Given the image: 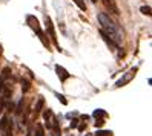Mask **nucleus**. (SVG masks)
<instances>
[{"label": "nucleus", "instance_id": "nucleus-6", "mask_svg": "<svg viewBox=\"0 0 152 136\" xmlns=\"http://www.w3.org/2000/svg\"><path fill=\"white\" fill-rule=\"evenodd\" d=\"M11 95H12V87H11V89L6 87L5 92H3V95H2V98H0V112H3V107H5V104L8 103V99H10Z\"/></svg>", "mask_w": 152, "mask_h": 136}, {"label": "nucleus", "instance_id": "nucleus-2", "mask_svg": "<svg viewBox=\"0 0 152 136\" xmlns=\"http://www.w3.org/2000/svg\"><path fill=\"white\" fill-rule=\"evenodd\" d=\"M26 22H28V25H29V28L39 35V38H40V41L43 43V46L45 48H51V43H49V40L46 38V35H45V32L42 31V28H40V23H39V20L35 19L34 15H28L26 17Z\"/></svg>", "mask_w": 152, "mask_h": 136}, {"label": "nucleus", "instance_id": "nucleus-23", "mask_svg": "<svg viewBox=\"0 0 152 136\" xmlns=\"http://www.w3.org/2000/svg\"><path fill=\"white\" fill-rule=\"evenodd\" d=\"M78 127V132H83L85 129H86V124H80V125H77Z\"/></svg>", "mask_w": 152, "mask_h": 136}, {"label": "nucleus", "instance_id": "nucleus-22", "mask_svg": "<svg viewBox=\"0 0 152 136\" xmlns=\"http://www.w3.org/2000/svg\"><path fill=\"white\" fill-rule=\"evenodd\" d=\"M77 125H78V119H72V122H71V129H75Z\"/></svg>", "mask_w": 152, "mask_h": 136}, {"label": "nucleus", "instance_id": "nucleus-5", "mask_svg": "<svg viewBox=\"0 0 152 136\" xmlns=\"http://www.w3.org/2000/svg\"><path fill=\"white\" fill-rule=\"evenodd\" d=\"M103 5L106 6V9H109V12H112L114 15H118L120 11H118V6L115 3V0H102Z\"/></svg>", "mask_w": 152, "mask_h": 136}, {"label": "nucleus", "instance_id": "nucleus-8", "mask_svg": "<svg viewBox=\"0 0 152 136\" xmlns=\"http://www.w3.org/2000/svg\"><path fill=\"white\" fill-rule=\"evenodd\" d=\"M43 119H45V124H46V127L51 130V127H52V119H54V113H52V110H45L43 112Z\"/></svg>", "mask_w": 152, "mask_h": 136}, {"label": "nucleus", "instance_id": "nucleus-15", "mask_svg": "<svg viewBox=\"0 0 152 136\" xmlns=\"http://www.w3.org/2000/svg\"><path fill=\"white\" fill-rule=\"evenodd\" d=\"M74 3H75L82 11H86V3H85V0H74Z\"/></svg>", "mask_w": 152, "mask_h": 136}, {"label": "nucleus", "instance_id": "nucleus-4", "mask_svg": "<svg viewBox=\"0 0 152 136\" xmlns=\"http://www.w3.org/2000/svg\"><path fill=\"white\" fill-rule=\"evenodd\" d=\"M135 72H137V67H132V69L128 72V74H124V75H123L121 80L117 81V84H115V86H117V87H121V86H124L126 83H129V81H131L134 77H135Z\"/></svg>", "mask_w": 152, "mask_h": 136}, {"label": "nucleus", "instance_id": "nucleus-18", "mask_svg": "<svg viewBox=\"0 0 152 136\" xmlns=\"http://www.w3.org/2000/svg\"><path fill=\"white\" fill-rule=\"evenodd\" d=\"M95 127H103L104 125V118H95Z\"/></svg>", "mask_w": 152, "mask_h": 136}, {"label": "nucleus", "instance_id": "nucleus-16", "mask_svg": "<svg viewBox=\"0 0 152 136\" xmlns=\"http://www.w3.org/2000/svg\"><path fill=\"white\" fill-rule=\"evenodd\" d=\"M8 124H10V122H8V118L3 116L2 119H0V130H5L6 127H8Z\"/></svg>", "mask_w": 152, "mask_h": 136}, {"label": "nucleus", "instance_id": "nucleus-21", "mask_svg": "<svg viewBox=\"0 0 152 136\" xmlns=\"http://www.w3.org/2000/svg\"><path fill=\"white\" fill-rule=\"evenodd\" d=\"M56 96L58 98V101H60L61 104H63V106H66V104H68V101L65 99V96H63V95H60V93H56Z\"/></svg>", "mask_w": 152, "mask_h": 136}, {"label": "nucleus", "instance_id": "nucleus-11", "mask_svg": "<svg viewBox=\"0 0 152 136\" xmlns=\"http://www.w3.org/2000/svg\"><path fill=\"white\" fill-rule=\"evenodd\" d=\"M10 72H11V69H10V67H5V69L2 70V75H0V90L3 89V83L6 81L8 75H10Z\"/></svg>", "mask_w": 152, "mask_h": 136}, {"label": "nucleus", "instance_id": "nucleus-7", "mask_svg": "<svg viewBox=\"0 0 152 136\" xmlns=\"http://www.w3.org/2000/svg\"><path fill=\"white\" fill-rule=\"evenodd\" d=\"M56 72H57V75H58V78H60L61 83H65L68 78H71V74H68V70H66L65 67H61L60 64L56 66Z\"/></svg>", "mask_w": 152, "mask_h": 136}, {"label": "nucleus", "instance_id": "nucleus-14", "mask_svg": "<svg viewBox=\"0 0 152 136\" xmlns=\"http://www.w3.org/2000/svg\"><path fill=\"white\" fill-rule=\"evenodd\" d=\"M94 136H114V133L111 130H98Z\"/></svg>", "mask_w": 152, "mask_h": 136}, {"label": "nucleus", "instance_id": "nucleus-19", "mask_svg": "<svg viewBox=\"0 0 152 136\" xmlns=\"http://www.w3.org/2000/svg\"><path fill=\"white\" fill-rule=\"evenodd\" d=\"M22 110H23V99H20L19 106H17V109H15V113H17V115H20V113H22Z\"/></svg>", "mask_w": 152, "mask_h": 136}, {"label": "nucleus", "instance_id": "nucleus-13", "mask_svg": "<svg viewBox=\"0 0 152 136\" xmlns=\"http://www.w3.org/2000/svg\"><path fill=\"white\" fill-rule=\"evenodd\" d=\"M35 136H45V129L42 124H35Z\"/></svg>", "mask_w": 152, "mask_h": 136}, {"label": "nucleus", "instance_id": "nucleus-1", "mask_svg": "<svg viewBox=\"0 0 152 136\" xmlns=\"http://www.w3.org/2000/svg\"><path fill=\"white\" fill-rule=\"evenodd\" d=\"M98 22H100V25H102V31L108 35L114 43L120 44L123 41V31L120 29V26L115 23L108 14L100 12L98 14Z\"/></svg>", "mask_w": 152, "mask_h": 136}, {"label": "nucleus", "instance_id": "nucleus-20", "mask_svg": "<svg viewBox=\"0 0 152 136\" xmlns=\"http://www.w3.org/2000/svg\"><path fill=\"white\" fill-rule=\"evenodd\" d=\"M141 12L145 15H151V6H141Z\"/></svg>", "mask_w": 152, "mask_h": 136}, {"label": "nucleus", "instance_id": "nucleus-10", "mask_svg": "<svg viewBox=\"0 0 152 136\" xmlns=\"http://www.w3.org/2000/svg\"><path fill=\"white\" fill-rule=\"evenodd\" d=\"M100 35L103 37V40H104L106 43H108V46H111V49H112V51L118 49V44H117V43H114V41H112V40H111V38H109L108 35H106V34H104V32H103L102 29H100Z\"/></svg>", "mask_w": 152, "mask_h": 136}, {"label": "nucleus", "instance_id": "nucleus-12", "mask_svg": "<svg viewBox=\"0 0 152 136\" xmlns=\"http://www.w3.org/2000/svg\"><path fill=\"white\" fill-rule=\"evenodd\" d=\"M92 116H94V118H106L108 115H106V112H104V110H102V109H97V110H94Z\"/></svg>", "mask_w": 152, "mask_h": 136}, {"label": "nucleus", "instance_id": "nucleus-24", "mask_svg": "<svg viewBox=\"0 0 152 136\" xmlns=\"http://www.w3.org/2000/svg\"><path fill=\"white\" fill-rule=\"evenodd\" d=\"M26 136H31V130H29L28 133H26Z\"/></svg>", "mask_w": 152, "mask_h": 136}, {"label": "nucleus", "instance_id": "nucleus-9", "mask_svg": "<svg viewBox=\"0 0 152 136\" xmlns=\"http://www.w3.org/2000/svg\"><path fill=\"white\" fill-rule=\"evenodd\" d=\"M43 106H45V99L40 96L39 99H37V103H35V107H34V116L37 118L40 113H42V110H43Z\"/></svg>", "mask_w": 152, "mask_h": 136}, {"label": "nucleus", "instance_id": "nucleus-3", "mask_svg": "<svg viewBox=\"0 0 152 136\" xmlns=\"http://www.w3.org/2000/svg\"><path fill=\"white\" fill-rule=\"evenodd\" d=\"M45 25H46V31H48V34H49V37H51L52 43H54V44H56V48H57V49L60 51V44H58V41H57L56 29H54V25H52V20H51V17L45 15Z\"/></svg>", "mask_w": 152, "mask_h": 136}, {"label": "nucleus", "instance_id": "nucleus-17", "mask_svg": "<svg viewBox=\"0 0 152 136\" xmlns=\"http://www.w3.org/2000/svg\"><path fill=\"white\" fill-rule=\"evenodd\" d=\"M29 89H31L29 83H28V81H26V80H23V81H22V90H23V93H26V92H28Z\"/></svg>", "mask_w": 152, "mask_h": 136}]
</instances>
